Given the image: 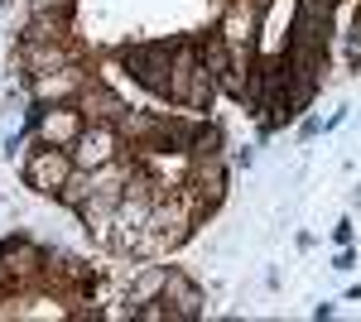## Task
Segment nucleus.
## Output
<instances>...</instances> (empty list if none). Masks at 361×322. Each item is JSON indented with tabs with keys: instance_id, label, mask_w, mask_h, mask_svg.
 Masks as SVG:
<instances>
[{
	"instance_id": "obj_1",
	"label": "nucleus",
	"mask_w": 361,
	"mask_h": 322,
	"mask_svg": "<svg viewBox=\"0 0 361 322\" xmlns=\"http://www.w3.org/2000/svg\"><path fill=\"white\" fill-rule=\"evenodd\" d=\"M63 178H68V159H63V154H54V149H49V154H39V159L29 163V183H34V188H58Z\"/></svg>"
}]
</instances>
